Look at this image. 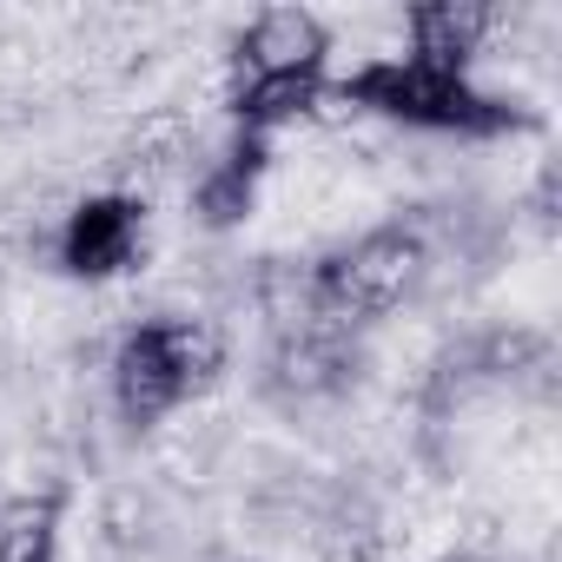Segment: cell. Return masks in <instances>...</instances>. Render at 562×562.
<instances>
[{"label": "cell", "mask_w": 562, "mask_h": 562, "mask_svg": "<svg viewBox=\"0 0 562 562\" xmlns=\"http://www.w3.org/2000/svg\"><path fill=\"white\" fill-rule=\"evenodd\" d=\"M424 271H430V245L411 225H378L358 245L331 251L325 265H312V325L325 331L371 325L424 285Z\"/></svg>", "instance_id": "cell-1"}, {"label": "cell", "mask_w": 562, "mask_h": 562, "mask_svg": "<svg viewBox=\"0 0 562 562\" xmlns=\"http://www.w3.org/2000/svg\"><path fill=\"white\" fill-rule=\"evenodd\" d=\"M338 93L358 106V113H384V120H404V126H424V133H509L522 126V113L496 93H476L463 74H437V67H417V60H371L358 67L351 80H338Z\"/></svg>", "instance_id": "cell-2"}, {"label": "cell", "mask_w": 562, "mask_h": 562, "mask_svg": "<svg viewBox=\"0 0 562 562\" xmlns=\"http://www.w3.org/2000/svg\"><path fill=\"white\" fill-rule=\"evenodd\" d=\"M139 232H146V205L126 192H100L80 199L60 225V265L74 278H113L139 258Z\"/></svg>", "instance_id": "cell-3"}, {"label": "cell", "mask_w": 562, "mask_h": 562, "mask_svg": "<svg viewBox=\"0 0 562 562\" xmlns=\"http://www.w3.org/2000/svg\"><path fill=\"white\" fill-rule=\"evenodd\" d=\"M179 397H186V384H179V371H172L159 331H153V325H133V331L113 345V404H120V417H126L133 430H146V424H159Z\"/></svg>", "instance_id": "cell-4"}, {"label": "cell", "mask_w": 562, "mask_h": 562, "mask_svg": "<svg viewBox=\"0 0 562 562\" xmlns=\"http://www.w3.org/2000/svg\"><path fill=\"white\" fill-rule=\"evenodd\" d=\"M404 34H411V60L417 67H437V74H463L490 34H496V8H483V0H424V8L404 14Z\"/></svg>", "instance_id": "cell-5"}, {"label": "cell", "mask_w": 562, "mask_h": 562, "mask_svg": "<svg viewBox=\"0 0 562 562\" xmlns=\"http://www.w3.org/2000/svg\"><path fill=\"white\" fill-rule=\"evenodd\" d=\"M325 21L305 14V8H265L251 14V27L238 34V60H245V80L258 74H318L325 67Z\"/></svg>", "instance_id": "cell-6"}, {"label": "cell", "mask_w": 562, "mask_h": 562, "mask_svg": "<svg viewBox=\"0 0 562 562\" xmlns=\"http://www.w3.org/2000/svg\"><path fill=\"white\" fill-rule=\"evenodd\" d=\"M318 93H325L318 74H258V80H245V87L232 93V120L265 139L271 126L312 120V113H318Z\"/></svg>", "instance_id": "cell-7"}, {"label": "cell", "mask_w": 562, "mask_h": 562, "mask_svg": "<svg viewBox=\"0 0 562 562\" xmlns=\"http://www.w3.org/2000/svg\"><path fill=\"white\" fill-rule=\"evenodd\" d=\"M0 562H60V490L14 496L0 509Z\"/></svg>", "instance_id": "cell-8"}, {"label": "cell", "mask_w": 562, "mask_h": 562, "mask_svg": "<svg viewBox=\"0 0 562 562\" xmlns=\"http://www.w3.org/2000/svg\"><path fill=\"white\" fill-rule=\"evenodd\" d=\"M153 331H159V345H166V358H172V371H179L186 391H199V384L218 378V364H225V331H218L212 318H153Z\"/></svg>", "instance_id": "cell-9"}, {"label": "cell", "mask_w": 562, "mask_h": 562, "mask_svg": "<svg viewBox=\"0 0 562 562\" xmlns=\"http://www.w3.org/2000/svg\"><path fill=\"white\" fill-rule=\"evenodd\" d=\"M325 562H384V555H378V542H338Z\"/></svg>", "instance_id": "cell-10"}, {"label": "cell", "mask_w": 562, "mask_h": 562, "mask_svg": "<svg viewBox=\"0 0 562 562\" xmlns=\"http://www.w3.org/2000/svg\"><path fill=\"white\" fill-rule=\"evenodd\" d=\"M450 562H490V555H450Z\"/></svg>", "instance_id": "cell-11"}]
</instances>
